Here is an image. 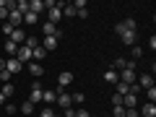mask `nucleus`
<instances>
[{"instance_id": "f257e3e1", "label": "nucleus", "mask_w": 156, "mask_h": 117, "mask_svg": "<svg viewBox=\"0 0 156 117\" xmlns=\"http://www.w3.org/2000/svg\"><path fill=\"white\" fill-rule=\"evenodd\" d=\"M117 76H120V83L133 86V83H135V78H138V70H135V60H128V62H125V68L117 73Z\"/></svg>"}, {"instance_id": "f03ea898", "label": "nucleus", "mask_w": 156, "mask_h": 117, "mask_svg": "<svg viewBox=\"0 0 156 117\" xmlns=\"http://www.w3.org/2000/svg\"><path fill=\"white\" fill-rule=\"evenodd\" d=\"M115 34L122 39V44H135V39H138V31H130V29H122V23H117L115 26Z\"/></svg>"}, {"instance_id": "7ed1b4c3", "label": "nucleus", "mask_w": 156, "mask_h": 117, "mask_svg": "<svg viewBox=\"0 0 156 117\" xmlns=\"http://www.w3.org/2000/svg\"><path fill=\"white\" fill-rule=\"evenodd\" d=\"M55 104L60 107L62 112H68V109L73 107V99H70V94H68V91H60V89H57V99H55Z\"/></svg>"}, {"instance_id": "20e7f679", "label": "nucleus", "mask_w": 156, "mask_h": 117, "mask_svg": "<svg viewBox=\"0 0 156 117\" xmlns=\"http://www.w3.org/2000/svg\"><path fill=\"white\" fill-rule=\"evenodd\" d=\"M42 94H44L42 83H39V81H34L31 89H29V101H31V104H39V101H42Z\"/></svg>"}, {"instance_id": "39448f33", "label": "nucleus", "mask_w": 156, "mask_h": 117, "mask_svg": "<svg viewBox=\"0 0 156 117\" xmlns=\"http://www.w3.org/2000/svg\"><path fill=\"white\" fill-rule=\"evenodd\" d=\"M135 83L140 86V91H146V89H151V86H154V73H140V76L135 78Z\"/></svg>"}, {"instance_id": "423d86ee", "label": "nucleus", "mask_w": 156, "mask_h": 117, "mask_svg": "<svg viewBox=\"0 0 156 117\" xmlns=\"http://www.w3.org/2000/svg\"><path fill=\"white\" fill-rule=\"evenodd\" d=\"M70 83H73V73H70V70H62L60 76H57V89H60V91H65Z\"/></svg>"}, {"instance_id": "0eeeda50", "label": "nucleus", "mask_w": 156, "mask_h": 117, "mask_svg": "<svg viewBox=\"0 0 156 117\" xmlns=\"http://www.w3.org/2000/svg\"><path fill=\"white\" fill-rule=\"evenodd\" d=\"M16 60L21 62V65H29V62H31V50H29L26 44H21L18 52H16Z\"/></svg>"}, {"instance_id": "6e6552de", "label": "nucleus", "mask_w": 156, "mask_h": 117, "mask_svg": "<svg viewBox=\"0 0 156 117\" xmlns=\"http://www.w3.org/2000/svg\"><path fill=\"white\" fill-rule=\"evenodd\" d=\"M5 70L13 76V73H21V70H23V65L16 60V57H8V60H5Z\"/></svg>"}, {"instance_id": "1a4fd4ad", "label": "nucleus", "mask_w": 156, "mask_h": 117, "mask_svg": "<svg viewBox=\"0 0 156 117\" xmlns=\"http://www.w3.org/2000/svg\"><path fill=\"white\" fill-rule=\"evenodd\" d=\"M8 39H11L13 44H18V47H21L23 42H26V31H23V29H13V34H11Z\"/></svg>"}, {"instance_id": "9d476101", "label": "nucleus", "mask_w": 156, "mask_h": 117, "mask_svg": "<svg viewBox=\"0 0 156 117\" xmlns=\"http://www.w3.org/2000/svg\"><path fill=\"white\" fill-rule=\"evenodd\" d=\"M26 70L31 73V76L37 78V81H39L42 76H44V68H42V62H29V65H26Z\"/></svg>"}, {"instance_id": "9b49d317", "label": "nucleus", "mask_w": 156, "mask_h": 117, "mask_svg": "<svg viewBox=\"0 0 156 117\" xmlns=\"http://www.w3.org/2000/svg\"><path fill=\"white\" fill-rule=\"evenodd\" d=\"M42 31H44V37H60V29H57L55 23H50V21L42 23Z\"/></svg>"}, {"instance_id": "f8f14e48", "label": "nucleus", "mask_w": 156, "mask_h": 117, "mask_svg": "<svg viewBox=\"0 0 156 117\" xmlns=\"http://www.w3.org/2000/svg\"><path fill=\"white\" fill-rule=\"evenodd\" d=\"M60 18H62V11H60L57 5L47 11V21H50V23H55V26H57V21H60Z\"/></svg>"}, {"instance_id": "ddd939ff", "label": "nucleus", "mask_w": 156, "mask_h": 117, "mask_svg": "<svg viewBox=\"0 0 156 117\" xmlns=\"http://www.w3.org/2000/svg\"><path fill=\"white\" fill-rule=\"evenodd\" d=\"M57 44H60V37H44V42H42V47H44L47 52H50V50H57Z\"/></svg>"}, {"instance_id": "4468645a", "label": "nucleus", "mask_w": 156, "mask_h": 117, "mask_svg": "<svg viewBox=\"0 0 156 117\" xmlns=\"http://www.w3.org/2000/svg\"><path fill=\"white\" fill-rule=\"evenodd\" d=\"M44 55H47V50L42 44L34 47V50H31V62H42V60H44Z\"/></svg>"}, {"instance_id": "2eb2a0df", "label": "nucleus", "mask_w": 156, "mask_h": 117, "mask_svg": "<svg viewBox=\"0 0 156 117\" xmlns=\"http://www.w3.org/2000/svg\"><path fill=\"white\" fill-rule=\"evenodd\" d=\"M29 11H31L34 16H39V13L44 11V0H29Z\"/></svg>"}, {"instance_id": "dca6fc26", "label": "nucleus", "mask_w": 156, "mask_h": 117, "mask_svg": "<svg viewBox=\"0 0 156 117\" xmlns=\"http://www.w3.org/2000/svg\"><path fill=\"white\" fill-rule=\"evenodd\" d=\"M140 117H156V104L146 101V104L140 107Z\"/></svg>"}, {"instance_id": "f3484780", "label": "nucleus", "mask_w": 156, "mask_h": 117, "mask_svg": "<svg viewBox=\"0 0 156 117\" xmlns=\"http://www.w3.org/2000/svg\"><path fill=\"white\" fill-rule=\"evenodd\" d=\"M55 99H57V89H55V91H44V94H42L44 107H52V104H55Z\"/></svg>"}, {"instance_id": "a211bd4d", "label": "nucleus", "mask_w": 156, "mask_h": 117, "mask_svg": "<svg viewBox=\"0 0 156 117\" xmlns=\"http://www.w3.org/2000/svg\"><path fill=\"white\" fill-rule=\"evenodd\" d=\"M16 52H18V44H13L11 39H5V60L8 57H16Z\"/></svg>"}, {"instance_id": "6ab92c4d", "label": "nucleus", "mask_w": 156, "mask_h": 117, "mask_svg": "<svg viewBox=\"0 0 156 117\" xmlns=\"http://www.w3.org/2000/svg\"><path fill=\"white\" fill-rule=\"evenodd\" d=\"M0 94L5 96V99H11V96L16 94V86H13V83H3V89H0Z\"/></svg>"}, {"instance_id": "aec40b11", "label": "nucleus", "mask_w": 156, "mask_h": 117, "mask_svg": "<svg viewBox=\"0 0 156 117\" xmlns=\"http://www.w3.org/2000/svg\"><path fill=\"white\" fill-rule=\"evenodd\" d=\"M23 23H26V26H34V23H39V16H34L31 11H26L23 13Z\"/></svg>"}, {"instance_id": "412c9836", "label": "nucleus", "mask_w": 156, "mask_h": 117, "mask_svg": "<svg viewBox=\"0 0 156 117\" xmlns=\"http://www.w3.org/2000/svg\"><path fill=\"white\" fill-rule=\"evenodd\" d=\"M104 81H107V83H117V81H120L117 70H107V73H104Z\"/></svg>"}, {"instance_id": "4be33fe9", "label": "nucleus", "mask_w": 156, "mask_h": 117, "mask_svg": "<svg viewBox=\"0 0 156 117\" xmlns=\"http://www.w3.org/2000/svg\"><path fill=\"white\" fill-rule=\"evenodd\" d=\"M21 112H23V115H26V117H31V115H34V104H31V101L26 99V101H23V104H21Z\"/></svg>"}, {"instance_id": "5701e85b", "label": "nucleus", "mask_w": 156, "mask_h": 117, "mask_svg": "<svg viewBox=\"0 0 156 117\" xmlns=\"http://www.w3.org/2000/svg\"><path fill=\"white\" fill-rule=\"evenodd\" d=\"M130 55H133V57H130V60H138V57L143 55V47H138V44H133V47H130Z\"/></svg>"}, {"instance_id": "b1692460", "label": "nucleus", "mask_w": 156, "mask_h": 117, "mask_svg": "<svg viewBox=\"0 0 156 117\" xmlns=\"http://www.w3.org/2000/svg\"><path fill=\"white\" fill-rule=\"evenodd\" d=\"M117 91H115V94H120V96H125V94H130V86H125V83H120V81H117Z\"/></svg>"}, {"instance_id": "393cba45", "label": "nucleus", "mask_w": 156, "mask_h": 117, "mask_svg": "<svg viewBox=\"0 0 156 117\" xmlns=\"http://www.w3.org/2000/svg\"><path fill=\"white\" fill-rule=\"evenodd\" d=\"M122 23V29H130V31H135V21L133 18H125V21H120Z\"/></svg>"}, {"instance_id": "a878e982", "label": "nucleus", "mask_w": 156, "mask_h": 117, "mask_svg": "<svg viewBox=\"0 0 156 117\" xmlns=\"http://www.w3.org/2000/svg\"><path fill=\"white\" fill-rule=\"evenodd\" d=\"M146 96H148V101L154 104V101H156V86H151V89H146Z\"/></svg>"}, {"instance_id": "bb28decb", "label": "nucleus", "mask_w": 156, "mask_h": 117, "mask_svg": "<svg viewBox=\"0 0 156 117\" xmlns=\"http://www.w3.org/2000/svg\"><path fill=\"white\" fill-rule=\"evenodd\" d=\"M70 99H73V104H83V94H81V91H76V94H70Z\"/></svg>"}, {"instance_id": "cd10ccee", "label": "nucleus", "mask_w": 156, "mask_h": 117, "mask_svg": "<svg viewBox=\"0 0 156 117\" xmlns=\"http://www.w3.org/2000/svg\"><path fill=\"white\" fill-rule=\"evenodd\" d=\"M125 62H128L125 57H115V62H112V68H120V70H122V68H125Z\"/></svg>"}, {"instance_id": "c85d7f7f", "label": "nucleus", "mask_w": 156, "mask_h": 117, "mask_svg": "<svg viewBox=\"0 0 156 117\" xmlns=\"http://www.w3.org/2000/svg\"><path fill=\"white\" fill-rule=\"evenodd\" d=\"M112 115L115 117H125V107L120 104V107H112Z\"/></svg>"}, {"instance_id": "c756f323", "label": "nucleus", "mask_w": 156, "mask_h": 117, "mask_svg": "<svg viewBox=\"0 0 156 117\" xmlns=\"http://www.w3.org/2000/svg\"><path fill=\"white\" fill-rule=\"evenodd\" d=\"M39 117H55V109L52 107H44V109L39 112Z\"/></svg>"}, {"instance_id": "7c9ffc66", "label": "nucleus", "mask_w": 156, "mask_h": 117, "mask_svg": "<svg viewBox=\"0 0 156 117\" xmlns=\"http://www.w3.org/2000/svg\"><path fill=\"white\" fill-rule=\"evenodd\" d=\"M0 83H11V73L8 70H0Z\"/></svg>"}, {"instance_id": "2f4dec72", "label": "nucleus", "mask_w": 156, "mask_h": 117, "mask_svg": "<svg viewBox=\"0 0 156 117\" xmlns=\"http://www.w3.org/2000/svg\"><path fill=\"white\" fill-rule=\"evenodd\" d=\"M3 34H5V37H11V34H13V26L8 21H3Z\"/></svg>"}, {"instance_id": "473e14b6", "label": "nucleus", "mask_w": 156, "mask_h": 117, "mask_svg": "<svg viewBox=\"0 0 156 117\" xmlns=\"http://www.w3.org/2000/svg\"><path fill=\"white\" fill-rule=\"evenodd\" d=\"M73 117H91L89 109H73Z\"/></svg>"}, {"instance_id": "72a5a7b5", "label": "nucleus", "mask_w": 156, "mask_h": 117, "mask_svg": "<svg viewBox=\"0 0 156 117\" xmlns=\"http://www.w3.org/2000/svg\"><path fill=\"white\" fill-rule=\"evenodd\" d=\"M120 104H122V96H120V94H112V107H120Z\"/></svg>"}, {"instance_id": "f704fd0d", "label": "nucleus", "mask_w": 156, "mask_h": 117, "mask_svg": "<svg viewBox=\"0 0 156 117\" xmlns=\"http://www.w3.org/2000/svg\"><path fill=\"white\" fill-rule=\"evenodd\" d=\"M16 112H18L16 104H5V115H16Z\"/></svg>"}, {"instance_id": "c9c22d12", "label": "nucleus", "mask_w": 156, "mask_h": 117, "mask_svg": "<svg viewBox=\"0 0 156 117\" xmlns=\"http://www.w3.org/2000/svg\"><path fill=\"white\" fill-rule=\"evenodd\" d=\"M78 18H89V8H81V11H76Z\"/></svg>"}, {"instance_id": "e433bc0d", "label": "nucleus", "mask_w": 156, "mask_h": 117, "mask_svg": "<svg viewBox=\"0 0 156 117\" xmlns=\"http://www.w3.org/2000/svg\"><path fill=\"white\" fill-rule=\"evenodd\" d=\"M0 70H5V57H0Z\"/></svg>"}, {"instance_id": "4c0bfd02", "label": "nucleus", "mask_w": 156, "mask_h": 117, "mask_svg": "<svg viewBox=\"0 0 156 117\" xmlns=\"http://www.w3.org/2000/svg\"><path fill=\"white\" fill-rule=\"evenodd\" d=\"M3 104H5V96H3V94H0V107H3Z\"/></svg>"}, {"instance_id": "58836bf2", "label": "nucleus", "mask_w": 156, "mask_h": 117, "mask_svg": "<svg viewBox=\"0 0 156 117\" xmlns=\"http://www.w3.org/2000/svg\"><path fill=\"white\" fill-rule=\"evenodd\" d=\"M31 117H39V115H31Z\"/></svg>"}, {"instance_id": "ea45409f", "label": "nucleus", "mask_w": 156, "mask_h": 117, "mask_svg": "<svg viewBox=\"0 0 156 117\" xmlns=\"http://www.w3.org/2000/svg\"><path fill=\"white\" fill-rule=\"evenodd\" d=\"M138 117H140V115H138Z\"/></svg>"}]
</instances>
